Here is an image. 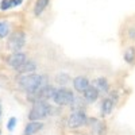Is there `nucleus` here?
I'll return each mask as SVG.
<instances>
[{
	"label": "nucleus",
	"mask_w": 135,
	"mask_h": 135,
	"mask_svg": "<svg viewBox=\"0 0 135 135\" xmlns=\"http://www.w3.org/2000/svg\"><path fill=\"white\" fill-rule=\"evenodd\" d=\"M16 84L22 91L26 93L35 92L42 86L49 84V77L46 74H39V73H28V74H19L16 77Z\"/></svg>",
	"instance_id": "f257e3e1"
},
{
	"label": "nucleus",
	"mask_w": 135,
	"mask_h": 135,
	"mask_svg": "<svg viewBox=\"0 0 135 135\" xmlns=\"http://www.w3.org/2000/svg\"><path fill=\"white\" fill-rule=\"evenodd\" d=\"M57 112H58V109L54 108L49 101H39V103L32 104L27 118L30 122H42L47 116L57 115Z\"/></svg>",
	"instance_id": "f03ea898"
},
{
	"label": "nucleus",
	"mask_w": 135,
	"mask_h": 135,
	"mask_svg": "<svg viewBox=\"0 0 135 135\" xmlns=\"http://www.w3.org/2000/svg\"><path fill=\"white\" fill-rule=\"evenodd\" d=\"M55 89H57V88H55L54 85L47 84V85L42 86L41 89H38V91H35V92L27 93V100L30 101L31 104L39 103V101H49V100L53 99Z\"/></svg>",
	"instance_id": "7ed1b4c3"
},
{
	"label": "nucleus",
	"mask_w": 135,
	"mask_h": 135,
	"mask_svg": "<svg viewBox=\"0 0 135 135\" xmlns=\"http://www.w3.org/2000/svg\"><path fill=\"white\" fill-rule=\"evenodd\" d=\"M74 92L70 91L69 88L66 86H60L55 89L54 92V96H53V101L55 103L57 107H69L72 104V101L74 99Z\"/></svg>",
	"instance_id": "20e7f679"
},
{
	"label": "nucleus",
	"mask_w": 135,
	"mask_h": 135,
	"mask_svg": "<svg viewBox=\"0 0 135 135\" xmlns=\"http://www.w3.org/2000/svg\"><path fill=\"white\" fill-rule=\"evenodd\" d=\"M26 45V32L22 30H16L9 35L7 41V49L12 53H18L25 47Z\"/></svg>",
	"instance_id": "39448f33"
},
{
	"label": "nucleus",
	"mask_w": 135,
	"mask_h": 135,
	"mask_svg": "<svg viewBox=\"0 0 135 135\" xmlns=\"http://www.w3.org/2000/svg\"><path fill=\"white\" fill-rule=\"evenodd\" d=\"M86 120H88V116L85 114V111H76L68 116L66 124L69 128L74 130V128H80L83 126H86Z\"/></svg>",
	"instance_id": "423d86ee"
},
{
	"label": "nucleus",
	"mask_w": 135,
	"mask_h": 135,
	"mask_svg": "<svg viewBox=\"0 0 135 135\" xmlns=\"http://www.w3.org/2000/svg\"><path fill=\"white\" fill-rule=\"evenodd\" d=\"M26 60H27V55H26V53H23V51L12 53L11 55H8V57L6 58L7 64H8L11 68H12V69H16V68L20 66Z\"/></svg>",
	"instance_id": "0eeeda50"
},
{
	"label": "nucleus",
	"mask_w": 135,
	"mask_h": 135,
	"mask_svg": "<svg viewBox=\"0 0 135 135\" xmlns=\"http://www.w3.org/2000/svg\"><path fill=\"white\" fill-rule=\"evenodd\" d=\"M37 68H38V65H37V62L34 60H26L20 66H18L16 69H14V70L18 74H28V73H35Z\"/></svg>",
	"instance_id": "6e6552de"
},
{
	"label": "nucleus",
	"mask_w": 135,
	"mask_h": 135,
	"mask_svg": "<svg viewBox=\"0 0 135 135\" xmlns=\"http://www.w3.org/2000/svg\"><path fill=\"white\" fill-rule=\"evenodd\" d=\"M72 84H73V88H74L76 92L83 93L85 89L91 85V81H89L85 76H77L72 80Z\"/></svg>",
	"instance_id": "1a4fd4ad"
},
{
	"label": "nucleus",
	"mask_w": 135,
	"mask_h": 135,
	"mask_svg": "<svg viewBox=\"0 0 135 135\" xmlns=\"http://www.w3.org/2000/svg\"><path fill=\"white\" fill-rule=\"evenodd\" d=\"M86 126H91L92 132L95 135H104L105 134V126L103 122H100L96 118H88L86 120Z\"/></svg>",
	"instance_id": "9d476101"
},
{
	"label": "nucleus",
	"mask_w": 135,
	"mask_h": 135,
	"mask_svg": "<svg viewBox=\"0 0 135 135\" xmlns=\"http://www.w3.org/2000/svg\"><path fill=\"white\" fill-rule=\"evenodd\" d=\"M99 96H100L99 91H97V89H96L92 84L83 92V99L86 101V103H95V101L99 99Z\"/></svg>",
	"instance_id": "9b49d317"
},
{
	"label": "nucleus",
	"mask_w": 135,
	"mask_h": 135,
	"mask_svg": "<svg viewBox=\"0 0 135 135\" xmlns=\"http://www.w3.org/2000/svg\"><path fill=\"white\" fill-rule=\"evenodd\" d=\"M43 128V123L42 122H28L22 135H35Z\"/></svg>",
	"instance_id": "f8f14e48"
},
{
	"label": "nucleus",
	"mask_w": 135,
	"mask_h": 135,
	"mask_svg": "<svg viewBox=\"0 0 135 135\" xmlns=\"http://www.w3.org/2000/svg\"><path fill=\"white\" fill-rule=\"evenodd\" d=\"M114 107H115V104L112 103V100L108 96L104 97L103 100H101V104H100V114H101V116L111 115V112L114 111Z\"/></svg>",
	"instance_id": "ddd939ff"
},
{
	"label": "nucleus",
	"mask_w": 135,
	"mask_h": 135,
	"mask_svg": "<svg viewBox=\"0 0 135 135\" xmlns=\"http://www.w3.org/2000/svg\"><path fill=\"white\" fill-rule=\"evenodd\" d=\"M92 85L99 91V93H104L105 95V93L109 92V83L104 77H99V78H96V80H93Z\"/></svg>",
	"instance_id": "4468645a"
},
{
	"label": "nucleus",
	"mask_w": 135,
	"mask_h": 135,
	"mask_svg": "<svg viewBox=\"0 0 135 135\" xmlns=\"http://www.w3.org/2000/svg\"><path fill=\"white\" fill-rule=\"evenodd\" d=\"M69 108L72 109V112H76V111H85L86 108V101L80 97V96H74L72 104L69 105Z\"/></svg>",
	"instance_id": "2eb2a0df"
},
{
	"label": "nucleus",
	"mask_w": 135,
	"mask_h": 135,
	"mask_svg": "<svg viewBox=\"0 0 135 135\" xmlns=\"http://www.w3.org/2000/svg\"><path fill=\"white\" fill-rule=\"evenodd\" d=\"M50 3V0H37L35 2V6H34V15L35 16H39L45 9L47 8Z\"/></svg>",
	"instance_id": "dca6fc26"
},
{
	"label": "nucleus",
	"mask_w": 135,
	"mask_h": 135,
	"mask_svg": "<svg viewBox=\"0 0 135 135\" xmlns=\"http://www.w3.org/2000/svg\"><path fill=\"white\" fill-rule=\"evenodd\" d=\"M70 81H72V78L66 72H60V73H57V76H55V83H57L60 86H66Z\"/></svg>",
	"instance_id": "f3484780"
},
{
	"label": "nucleus",
	"mask_w": 135,
	"mask_h": 135,
	"mask_svg": "<svg viewBox=\"0 0 135 135\" xmlns=\"http://www.w3.org/2000/svg\"><path fill=\"white\" fill-rule=\"evenodd\" d=\"M123 58H124V61L128 65H134L135 64V47L134 46L127 47L124 50V53H123Z\"/></svg>",
	"instance_id": "a211bd4d"
},
{
	"label": "nucleus",
	"mask_w": 135,
	"mask_h": 135,
	"mask_svg": "<svg viewBox=\"0 0 135 135\" xmlns=\"http://www.w3.org/2000/svg\"><path fill=\"white\" fill-rule=\"evenodd\" d=\"M9 34V23L7 22H0V38H6Z\"/></svg>",
	"instance_id": "6ab92c4d"
},
{
	"label": "nucleus",
	"mask_w": 135,
	"mask_h": 135,
	"mask_svg": "<svg viewBox=\"0 0 135 135\" xmlns=\"http://www.w3.org/2000/svg\"><path fill=\"white\" fill-rule=\"evenodd\" d=\"M11 7H14L12 6V0H2V3H0V9L2 11H7Z\"/></svg>",
	"instance_id": "aec40b11"
},
{
	"label": "nucleus",
	"mask_w": 135,
	"mask_h": 135,
	"mask_svg": "<svg viewBox=\"0 0 135 135\" xmlns=\"http://www.w3.org/2000/svg\"><path fill=\"white\" fill-rule=\"evenodd\" d=\"M16 118H9V120H8V123H7V130L8 131H14L15 130V127H16Z\"/></svg>",
	"instance_id": "412c9836"
},
{
	"label": "nucleus",
	"mask_w": 135,
	"mask_h": 135,
	"mask_svg": "<svg viewBox=\"0 0 135 135\" xmlns=\"http://www.w3.org/2000/svg\"><path fill=\"white\" fill-rule=\"evenodd\" d=\"M108 97L112 100V103L116 104L118 101H119V93L116 91H112V92H108Z\"/></svg>",
	"instance_id": "4be33fe9"
},
{
	"label": "nucleus",
	"mask_w": 135,
	"mask_h": 135,
	"mask_svg": "<svg viewBox=\"0 0 135 135\" xmlns=\"http://www.w3.org/2000/svg\"><path fill=\"white\" fill-rule=\"evenodd\" d=\"M128 37H130L131 39H135V27H130V30H128Z\"/></svg>",
	"instance_id": "5701e85b"
},
{
	"label": "nucleus",
	"mask_w": 135,
	"mask_h": 135,
	"mask_svg": "<svg viewBox=\"0 0 135 135\" xmlns=\"http://www.w3.org/2000/svg\"><path fill=\"white\" fill-rule=\"evenodd\" d=\"M22 3H23V0H12V6L16 7V6H20Z\"/></svg>",
	"instance_id": "b1692460"
},
{
	"label": "nucleus",
	"mask_w": 135,
	"mask_h": 135,
	"mask_svg": "<svg viewBox=\"0 0 135 135\" xmlns=\"http://www.w3.org/2000/svg\"><path fill=\"white\" fill-rule=\"evenodd\" d=\"M0 118H2V107H0Z\"/></svg>",
	"instance_id": "393cba45"
},
{
	"label": "nucleus",
	"mask_w": 135,
	"mask_h": 135,
	"mask_svg": "<svg viewBox=\"0 0 135 135\" xmlns=\"http://www.w3.org/2000/svg\"><path fill=\"white\" fill-rule=\"evenodd\" d=\"M0 107H2V105H0Z\"/></svg>",
	"instance_id": "a878e982"
}]
</instances>
